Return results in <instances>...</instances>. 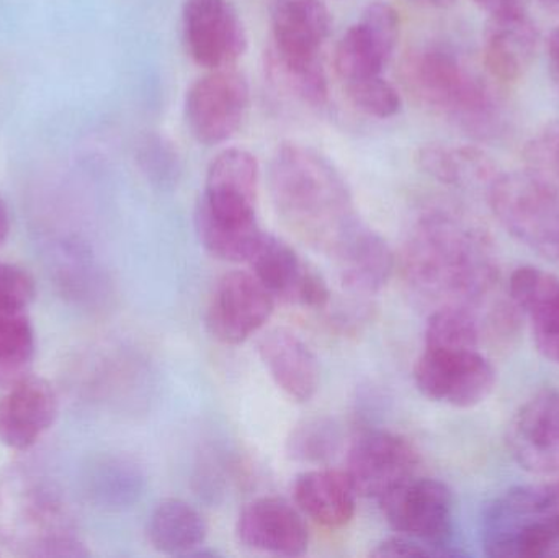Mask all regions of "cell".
<instances>
[{"label": "cell", "mask_w": 559, "mask_h": 558, "mask_svg": "<svg viewBox=\"0 0 559 558\" xmlns=\"http://www.w3.org/2000/svg\"><path fill=\"white\" fill-rule=\"evenodd\" d=\"M401 264L407 285L440 307H475L498 284V262L485 229L449 212H430L416 223Z\"/></svg>", "instance_id": "1"}, {"label": "cell", "mask_w": 559, "mask_h": 558, "mask_svg": "<svg viewBox=\"0 0 559 558\" xmlns=\"http://www.w3.org/2000/svg\"><path fill=\"white\" fill-rule=\"evenodd\" d=\"M269 189L283 225L329 258L361 223L341 170L308 144H280L269 166Z\"/></svg>", "instance_id": "2"}, {"label": "cell", "mask_w": 559, "mask_h": 558, "mask_svg": "<svg viewBox=\"0 0 559 558\" xmlns=\"http://www.w3.org/2000/svg\"><path fill=\"white\" fill-rule=\"evenodd\" d=\"M261 167L242 147L213 157L195 210L203 248L219 261L248 262L262 236L258 219Z\"/></svg>", "instance_id": "3"}, {"label": "cell", "mask_w": 559, "mask_h": 558, "mask_svg": "<svg viewBox=\"0 0 559 558\" xmlns=\"http://www.w3.org/2000/svg\"><path fill=\"white\" fill-rule=\"evenodd\" d=\"M404 85L420 104L432 108L478 140L501 133L502 114L488 85L455 52L426 46L404 59Z\"/></svg>", "instance_id": "4"}, {"label": "cell", "mask_w": 559, "mask_h": 558, "mask_svg": "<svg viewBox=\"0 0 559 558\" xmlns=\"http://www.w3.org/2000/svg\"><path fill=\"white\" fill-rule=\"evenodd\" d=\"M485 553L495 558H559V482L512 488L486 507Z\"/></svg>", "instance_id": "5"}, {"label": "cell", "mask_w": 559, "mask_h": 558, "mask_svg": "<svg viewBox=\"0 0 559 558\" xmlns=\"http://www.w3.org/2000/svg\"><path fill=\"white\" fill-rule=\"evenodd\" d=\"M489 205L519 241L559 261V193L531 174H498L488 187Z\"/></svg>", "instance_id": "6"}, {"label": "cell", "mask_w": 559, "mask_h": 558, "mask_svg": "<svg viewBox=\"0 0 559 558\" xmlns=\"http://www.w3.org/2000/svg\"><path fill=\"white\" fill-rule=\"evenodd\" d=\"M251 108V91L241 72L215 69L197 79L186 95L187 127L206 146L226 143L239 133Z\"/></svg>", "instance_id": "7"}, {"label": "cell", "mask_w": 559, "mask_h": 558, "mask_svg": "<svg viewBox=\"0 0 559 558\" xmlns=\"http://www.w3.org/2000/svg\"><path fill=\"white\" fill-rule=\"evenodd\" d=\"M378 501L397 534L426 544L439 556H453L445 550L453 533V497L445 484L413 477Z\"/></svg>", "instance_id": "8"}, {"label": "cell", "mask_w": 559, "mask_h": 558, "mask_svg": "<svg viewBox=\"0 0 559 558\" xmlns=\"http://www.w3.org/2000/svg\"><path fill=\"white\" fill-rule=\"evenodd\" d=\"M414 382L426 399L453 408H473L491 395L492 364L475 351L427 349L414 366Z\"/></svg>", "instance_id": "9"}, {"label": "cell", "mask_w": 559, "mask_h": 558, "mask_svg": "<svg viewBox=\"0 0 559 558\" xmlns=\"http://www.w3.org/2000/svg\"><path fill=\"white\" fill-rule=\"evenodd\" d=\"M182 35L187 52L200 68H233L248 49V32L231 0H186Z\"/></svg>", "instance_id": "10"}, {"label": "cell", "mask_w": 559, "mask_h": 558, "mask_svg": "<svg viewBox=\"0 0 559 558\" xmlns=\"http://www.w3.org/2000/svg\"><path fill=\"white\" fill-rule=\"evenodd\" d=\"M275 304L274 295L252 272H228L210 295L206 330L219 343L238 346L269 323Z\"/></svg>", "instance_id": "11"}, {"label": "cell", "mask_w": 559, "mask_h": 558, "mask_svg": "<svg viewBox=\"0 0 559 558\" xmlns=\"http://www.w3.org/2000/svg\"><path fill=\"white\" fill-rule=\"evenodd\" d=\"M248 262L252 274L277 301L308 310H324L331 301V290L321 272L278 236L262 233Z\"/></svg>", "instance_id": "12"}, {"label": "cell", "mask_w": 559, "mask_h": 558, "mask_svg": "<svg viewBox=\"0 0 559 558\" xmlns=\"http://www.w3.org/2000/svg\"><path fill=\"white\" fill-rule=\"evenodd\" d=\"M419 454L403 436L390 431L361 432L352 442L345 474L358 495L381 500L384 495L416 477Z\"/></svg>", "instance_id": "13"}, {"label": "cell", "mask_w": 559, "mask_h": 558, "mask_svg": "<svg viewBox=\"0 0 559 558\" xmlns=\"http://www.w3.org/2000/svg\"><path fill=\"white\" fill-rule=\"evenodd\" d=\"M401 35L397 10L384 0L365 7L360 20L338 39L334 66L344 82L378 75L396 51Z\"/></svg>", "instance_id": "14"}, {"label": "cell", "mask_w": 559, "mask_h": 558, "mask_svg": "<svg viewBox=\"0 0 559 558\" xmlns=\"http://www.w3.org/2000/svg\"><path fill=\"white\" fill-rule=\"evenodd\" d=\"M514 461L537 475H559V392L547 390L521 406L508 429Z\"/></svg>", "instance_id": "15"}, {"label": "cell", "mask_w": 559, "mask_h": 558, "mask_svg": "<svg viewBox=\"0 0 559 558\" xmlns=\"http://www.w3.org/2000/svg\"><path fill=\"white\" fill-rule=\"evenodd\" d=\"M236 537L248 549L275 557H301L309 546L301 511L277 497L246 504L236 521Z\"/></svg>", "instance_id": "16"}, {"label": "cell", "mask_w": 559, "mask_h": 558, "mask_svg": "<svg viewBox=\"0 0 559 558\" xmlns=\"http://www.w3.org/2000/svg\"><path fill=\"white\" fill-rule=\"evenodd\" d=\"M58 413L51 383L29 373L0 396V444L13 451L33 448L52 428Z\"/></svg>", "instance_id": "17"}, {"label": "cell", "mask_w": 559, "mask_h": 558, "mask_svg": "<svg viewBox=\"0 0 559 558\" xmlns=\"http://www.w3.org/2000/svg\"><path fill=\"white\" fill-rule=\"evenodd\" d=\"M538 29L525 9L491 13L483 35V61L492 78L515 82L531 69Z\"/></svg>", "instance_id": "18"}, {"label": "cell", "mask_w": 559, "mask_h": 558, "mask_svg": "<svg viewBox=\"0 0 559 558\" xmlns=\"http://www.w3.org/2000/svg\"><path fill=\"white\" fill-rule=\"evenodd\" d=\"M342 285L352 294H378L396 271V256L380 233L358 223L331 256Z\"/></svg>", "instance_id": "19"}, {"label": "cell", "mask_w": 559, "mask_h": 558, "mask_svg": "<svg viewBox=\"0 0 559 558\" xmlns=\"http://www.w3.org/2000/svg\"><path fill=\"white\" fill-rule=\"evenodd\" d=\"M509 297L531 320L535 346L559 364V277L534 265L519 268L509 282Z\"/></svg>", "instance_id": "20"}, {"label": "cell", "mask_w": 559, "mask_h": 558, "mask_svg": "<svg viewBox=\"0 0 559 558\" xmlns=\"http://www.w3.org/2000/svg\"><path fill=\"white\" fill-rule=\"evenodd\" d=\"M271 48L295 58H321L332 16L322 0H271Z\"/></svg>", "instance_id": "21"}, {"label": "cell", "mask_w": 559, "mask_h": 558, "mask_svg": "<svg viewBox=\"0 0 559 558\" xmlns=\"http://www.w3.org/2000/svg\"><path fill=\"white\" fill-rule=\"evenodd\" d=\"M259 356L275 385L296 403H306L319 389V366L312 351L292 331H269L259 341Z\"/></svg>", "instance_id": "22"}, {"label": "cell", "mask_w": 559, "mask_h": 558, "mask_svg": "<svg viewBox=\"0 0 559 558\" xmlns=\"http://www.w3.org/2000/svg\"><path fill=\"white\" fill-rule=\"evenodd\" d=\"M293 497L302 517L328 530L347 526L357 511L358 494L345 471L302 472L293 485Z\"/></svg>", "instance_id": "23"}, {"label": "cell", "mask_w": 559, "mask_h": 558, "mask_svg": "<svg viewBox=\"0 0 559 558\" xmlns=\"http://www.w3.org/2000/svg\"><path fill=\"white\" fill-rule=\"evenodd\" d=\"M206 534L209 526L202 513L179 498L160 501L147 521L151 546L166 556H193L205 546Z\"/></svg>", "instance_id": "24"}, {"label": "cell", "mask_w": 559, "mask_h": 558, "mask_svg": "<svg viewBox=\"0 0 559 558\" xmlns=\"http://www.w3.org/2000/svg\"><path fill=\"white\" fill-rule=\"evenodd\" d=\"M416 161L427 176L449 186L489 187L499 174L491 157L473 146L427 144L417 151Z\"/></svg>", "instance_id": "25"}, {"label": "cell", "mask_w": 559, "mask_h": 558, "mask_svg": "<svg viewBox=\"0 0 559 558\" xmlns=\"http://www.w3.org/2000/svg\"><path fill=\"white\" fill-rule=\"evenodd\" d=\"M84 482L92 503L104 510H127L140 500L144 490L143 472L121 458L98 459L88 468Z\"/></svg>", "instance_id": "26"}, {"label": "cell", "mask_w": 559, "mask_h": 558, "mask_svg": "<svg viewBox=\"0 0 559 558\" xmlns=\"http://www.w3.org/2000/svg\"><path fill=\"white\" fill-rule=\"evenodd\" d=\"M265 72L283 94L309 107L328 104L329 84L321 58H295L280 55L269 46L265 51Z\"/></svg>", "instance_id": "27"}, {"label": "cell", "mask_w": 559, "mask_h": 558, "mask_svg": "<svg viewBox=\"0 0 559 558\" xmlns=\"http://www.w3.org/2000/svg\"><path fill=\"white\" fill-rule=\"evenodd\" d=\"M35 349V330L26 308L0 307V390L29 376Z\"/></svg>", "instance_id": "28"}, {"label": "cell", "mask_w": 559, "mask_h": 558, "mask_svg": "<svg viewBox=\"0 0 559 558\" xmlns=\"http://www.w3.org/2000/svg\"><path fill=\"white\" fill-rule=\"evenodd\" d=\"M481 337V323L472 308L439 307L427 320L424 347L475 351Z\"/></svg>", "instance_id": "29"}, {"label": "cell", "mask_w": 559, "mask_h": 558, "mask_svg": "<svg viewBox=\"0 0 559 558\" xmlns=\"http://www.w3.org/2000/svg\"><path fill=\"white\" fill-rule=\"evenodd\" d=\"M342 444L341 426L325 416L302 419L289 431L285 451L299 464H325L335 458Z\"/></svg>", "instance_id": "30"}, {"label": "cell", "mask_w": 559, "mask_h": 558, "mask_svg": "<svg viewBox=\"0 0 559 558\" xmlns=\"http://www.w3.org/2000/svg\"><path fill=\"white\" fill-rule=\"evenodd\" d=\"M345 91L352 105L368 117L384 120L400 114L403 107L400 92L381 74L345 82Z\"/></svg>", "instance_id": "31"}, {"label": "cell", "mask_w": 559, "mask_h": 558, "mask_svg": "<svg viewBox=\"0 0 559 558\" xmlns=\"http://www.w3.org/2000/svg\"><path fill=\"white\" fill-rule=\"evenodd\" d=\"M524 170L559 193V120L545 124L525 144Z\"/></svg>", "instance_id": "32"}, {"label": "cell", "mask_w": 559, "mask_h": 558, "mask_svg": "<svg viewBox=\"0 0 559 558\" xmlns=\"http://www.w3.org/2000/svg\"><path fill=\"white\" fill-rule=\"evenodd\" d=\"M140 159L143 163L144 173L160 186L174 183L179 176V157L173 144L166 143L160 138H151L144 143Z\"/></svg>", "instance_id": "33"}, {"label": "cell", "mask_w": 559, "mask_h": 558, "mask_svg": "<svg viewBox=\"0 0 559 558\" xmlns=\"http://www.w3.org/2000/svg\"><path fill=\"white\" fill-rule=\"evenodd\" d=\"M35 297L32 275L19 265L0 261V307L28 308Z\"/></svg>", "instance_id": "34"}, {"label": "cell", "mask_w": 559, "mask_h": 558, "mask_svg": "<svg viewBox=\"0 0 559 558\" xmlns=\"http://www.w3.org/2000/svg\"><path fill=\"white\" fill-rule=\"evenodd\" d=\"M373 557H439L436 550L430 549L419 541L406 536L390 537L378 544L377 549L371 553Z\"/></svg>", "instance_id": "35"}, {"label": "cell", "mask_w": 559, "mask_h": 558, "mask_svg": "<svg viewBox=\"0 0 559 558\" xmlns=\"http://www.w3.org/2000/svg\"><path fill=\"white\" fill-rule=\"evenodd\" d=\"M548 66H550L551 79L559 94V25L551 32L547 45Z\"/></svg>", "instance_id": "36"}, {"label": "cell", "mask_w": 559, "mask_h": 558, "mask_svg": "<svg viewBox=\"0 0 559 558\" xmlns=\"http://www.w3.org/2000/svg\"><path fill=\"white\" fill-rule=\"evenodd\" d=\"M475 2L489 15L506 12V10L525 9V0H475Z\"/></svg>", "instance_id": "37"}, {"label": "cell", "mask_w": 559, "mask_h": 558, "mask_svg": "<svg viewBox=\"0 0 559 558\" xmlns=\"http://www.w3.org/2000/svg\"><path fill=\"white\" fill-rule=\"evenodd\" d=\"M10 233V215L9 209H7L5 202L0 197V246L7 241Z\"/></svg>", "instance_id": "38"}, {"label": "cell", "mask_w": 559, "mask_h": 558, "mask_svg": "<svg viewBox=\"0 0 559 558\" xmlns=\"http://www.w3.org/2000/svg\"><path fill=\"white\" fill-rule=\"evenodd\" d=\"M413 2L423 3V5L443 7L449 5L452 0H413Z\"/></svg>", "instance_id": "39"}, {"label": "cell", "mask_w": 559, "mask_h": 558, "mask_svg": "<svg viewBox=\"0 0 559 558\" xmlns=\"http://www.w3.org/2000/svg\"><path fill=\"white\" fill-rule=\"evenodd\" d=\"M545 9L559 13V0H538Z\"/></svg>", "instance_id": "40"}]
</instances>
